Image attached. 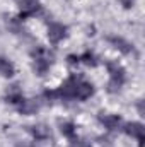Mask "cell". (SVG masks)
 <instances>
[{
    "mask_svg": "<svg viewBox=\"0 0 145 147\" xmlns=\"http://www.w3.org/2000/svg\"><path fill=\"white\" fill-rule=\"evenodd\" d=\"M92 92H94L92 84H89V82H85V80L79 79L77 87H75V98H77V99H87V98H91V96H92Z\"/></svg>",
    "mask_w": 145,
    "mask_h": 147,
    "instance_id": "cell-4",
    "label": "cell"
},
{
    "mask_svg": "<svg viewBox=\"0 0 145 147\" xmlns=\"http://www.w3.org/2000/svg\"><path fill=\"white\" fill-rule=\"evenodd\" d=\"M99 120H101V123L109 128V130H114V128H118V125H119V121H121V118L118 116V115H101L99 116Z\"/></svg>",
    "mask_w": 145,
    "mask_h": 147,
    "instance_id": "cell-8",
    "label": "cell"
},
{
    "mask_svg": "<svg viewBox=\"0 0 145 147\" xmlns=\"http://www.w3.org/2000/svg\"><path fill=\"white\" fill-rule=\"evenodd\" d=\"M108 69H109V74H111V79H109V91L114 92V91H118V89L123 86V82H125V70H123L118 63H109Z\"/></svg>",
    "mask_w": 145,
    "mask_h": 147,
    "instance_id": "cell-1",
    "label": "cell"
},
{
    "mask_svg": "<svg viewBox=\"0 0 145 147\" xmlns=\"http://www.w3.org/2000/svg\"><path fill=\"white\" fill-rule=\"evenodd\" d=\"M119 2H121V3H123V5H125V7H132V5H133V2H135V0H119Z\"/></svg>",
    "mask_w": 145,
    "mask_h": 147,
    "instance_id": "cell-15",
    "label": "cell"
},
{
    "mask_svg": "<svg viewBox=\"0 0 145 147\" xmlns=\"http://www.w3.org/2000/svg\"><path fill=\"white\" fill-rule=\"evenodd\" d=\"M82 60H84L87 65H96V63H97V62H96V57H94L92 53H89V51H87V53L82 57Z\"/></svg>",
    "mask_w": 145,
    "mask_h": 147,
    "instance_id": "cell-13",
    "label": "cell"
},
{
    "mask_svg": "<svg viewBox=\"0 0 145 147\" xmlns=\"http://www.w3.org/2000/svg\"><path fill=\"white\" fill-rule=\"evenodd\" d=\"M39 110V103H38L36 99H29V101H22V105H21V111L24 113V115H31V113H34V111Z\"/></svg>",
    "mask_w": 145,
    "mask_h": 147,
    "instance_id": "cell-10",
    "label": "cell"
},
{
    "mask_svg": "<svg viewBox=\"0 0 145 147\" xmlns=\"http://www.w3.org/2000/svg\"><path fill=\"white\" fill-rule=\"evenodd\" d=\"M7 101H9V103H14V105H17V103H22V101H24V99H22V92H21L19 86H10V87H9V91H7Z\"/></svg>",
    "mask_w": 145,
    "mask_h": 147,
    "instance_id": "cell-9",
    "label": "cell"
},
{
    "mask_svg": "<svg viewBox=\"0 0 145 147\" xmlns=\"http://www.w3.org/2000/svg\"><path fill=\"white\" fill-rule=\"evenodd\" d=\"M60 130H62L63 135H67V137H73V134H75V125L70 123V121H65V123L60 125Z\"/></svg>",
    "mask_w": 145,
    "mask_h": 147,
    "instance_id": "cell-12",
    "label": "cell"
},
{
    "mask_svg": "<svg viewBox=\"0 0 145 147\" xmlns=\"http://www.w3.org/2000/svg\"><path fill=\"white\" fill-rule=\"evenodd\" d=\"M41 10V5L36 0H21V19H26L29 16H34Z\"/></svg>",
    "mask_w": 145,
    "mask_h": 147,
    "instance_id": "cell-3",
    "label": "cell"
},
{
    "mask_svg": "<svg viewBox=\"0 0 145 147\" xmlns=\"http://www.w3.org/2000/svg\"><path fill=\"white\" fill-rule=\"evenodd\" d=\"M109 43H111V45H114V48H118L121 53H132V51H133V46H132L128 41H125L123 38L111 36V38H109Z\"/></svg>",
    "mask_w": 145,
    "mask_h": 147,
    "instance_id": "cell-7",
    "label": "cell"
},
{
    "mask_svg": "<svg viewBox=\"0 0 145 147\" xmlns=\"http://www.w3.org/2000/svg\"><path fill=\"white\" fill-rule=\"evenodd\" d=\"M29 134L36 139V140H44L50 137V128L46 125H34V127H28Z\"/></svg>",
    "mask_w": 145,
    "mask_h": 147,
    "instance_id": "cell-6",
    "label": "cell"
},
{
    "mask_svg": "<svg viewBox=\"0 0 145 147\" xmlns=\"http://www.w3.org/2000/svg\"><path fill=\"white\" fill-rule=\"evenodd\" d=\"M125 132L130 135V137H135L137 140H138V144L140 147H144V127L140 125V123H128L126 127H125Z\"/></svg>",
    "mask_w": 145,
    "mask_h": 147,
    "instance_id": "cell-5",
    "label": "cell"
},
{
    "mask_svg": "<svg viewBox=\"0 0 145 147\" xmlns=\"http://www.w3.org/2000/svg\"><path fill=\"white\" fill-rule=\"evenodd\" d=\"M65 36H67V28L63 24H58V22L50 24V28H48V38H50L51 43H58Z\"/></svg>",
    "mask_w": 145,
    "mask_h": 147,
    "instance_id": "cell-2",
    "label": "cell"
},
{
    "mask_svg": "<svg viewBox=\"0 0 145 147\" xmlns=\"http://www.w3.org/2000/svg\"><path fill=\"white\" fill-rule=\"evenodd\" d=\"M0 74L5 75V77L14 75V65H12L7 58H3V57H0Z\"/></svg>",
    "mask_w": 145,
    "mask_h": 147,
    "instance_id": "cell-11",
    "label": "cell"
},
{
    "mask_svg": "<svg viewBox=\"0 0 145 147\" xmlns=\"http://www.w3.org/2000/svg\"><path fill=\"white\" fill-rule=\"evenodd\" d=\"M70 147H91V144L85 142V140H73Z\"/></svg>",
    "mask_w": 145,
    "mask_h": 147,
    "instance_id": "cell-14",
    "label": "cell"
}]
</instances>
